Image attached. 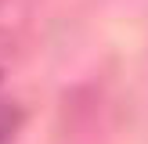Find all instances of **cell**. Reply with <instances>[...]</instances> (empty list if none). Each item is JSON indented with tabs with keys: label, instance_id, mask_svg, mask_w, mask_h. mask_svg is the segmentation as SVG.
<instances>
[{
	"label": "cell",
	"instance_id": "1",
	"mask_svg": "<svg viewBox=\"0 0 148 144\" xmlns=\"http://www.w3.org/2000/svg\"><path fill=\"white\" fill-rule=\"evenodd\" d=\"M14 126H18V112L11 105H0V144H7V137L14 133Z\"/></svg>",
	"mask_w": 148,
	"mask_h": 144
}]
</instances>
